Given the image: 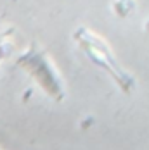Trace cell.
Listing matches in <instances>:
<instances>
[{
  "label": "cell",
  "instance_id": "obj_2",
  "mask_svg": "<svg viewBox=\"0 0 149 150\" xmlns=\"http://www.w3.org/2000/svg\"><path fill=\"white\" fill-rule=\"evenodd\" d=\"M16 66L26 71L30 78L42 88L45 95H49L52 100L61 102L66 97V86L62 81L59 69L49 57V54L38 45L31 43L16 60Z\"/></svg>",
  "mask_w": 149,
  "mask_h": 150
},
{
  "label": "cell",
  "instance_id": "obj_3",
  "mask_svg": "<svg viewBox=\"0 0 149 150\" xmlns=\"http://www.w3.org/2000/svg\"><path fill=\"white\" fill-rule=\"evenodd\" d=\"M11 36H12V30L0 31V62L5 59V57L11 54V50H12Z\"/></svg>",
  "mask_w": 149,
  "mask_h": 150
},
{
  "label": "cell",
  "instance_id": "obj_1",
  "mask_svg": "<svg viewBox=\"0 0 149 150\" xmlns=\"http://www.w3.org/2000/svg\"><path fill=\"white\" fill-rule=\"evenodd\" d=\"M73 40L76 45L83 50V54L89 57L97 67H101L113 78V81L120 86V90L125 93H130L135 88V78L132 73H128L118 57L113 54L109 43L104 38H101L95 31L89 30L85 26H80L73 33Z\"/></svg>",
  "mask_w": 149,
  "mask_h": 150
}]
</instances>
